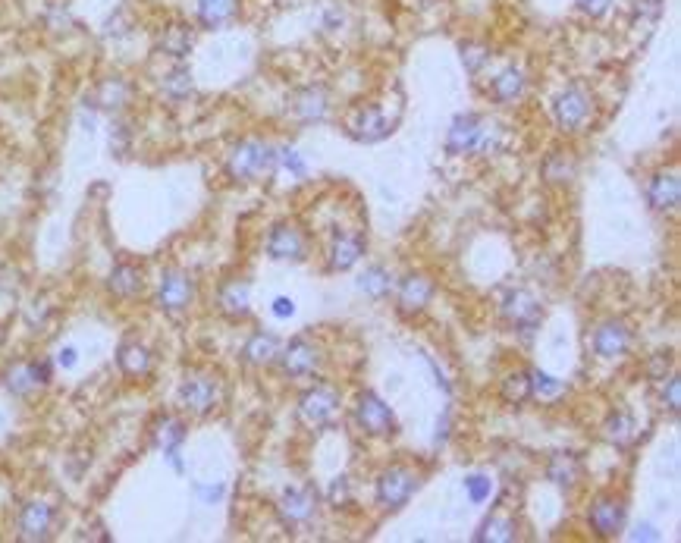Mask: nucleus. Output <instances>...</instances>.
Instances as JSON below:
<instances>
[{"instance_id":"nucleus-5","label":"nucleus","mask_w":681,"mask_h":543,"mask_svg":"<svg viewBox=\"0 0 681 543\" xmlns=\"http://www.w3.org/2000/svg\"><path fill=\"white\" fill-rule=\"evenodd\" d=\"M352 415H355V424L361 427V434H368L374 440H387L399 431L396 412L374 390H361L355 396Z\"/></svg>"},{"instance_id":"nucleus-16","label":"nucleus","mask_w":681,"mask_h":543,"mask_svg":"<svg viewBox=\"0 0 681 543\" xmlns=\"http://www.w3.org/2000/svg\"><path fill=\"white\" fill-rule=\"evenodd\" d=\"M346 129H349V135H352L355 142L374 145V142L387 139V135L393 132V120L377 104H365V107H355L349 113Z\"/></svg>"},{"instance_id":"nucleus-31","label":"nucleus","mask_w":681,"mask_h":543,"mask_svg":"<svg viewBox=\"0 0 681 543\" xmlns=\"http://www.w3.org/2000/svg\"><path fill=\"white\" fill-rule=\"evenodd\" d=\"M117 368H120L126 377H132V380L148 377L151 368H154V355H151L148 346H142V343H135V339H129V343H123V346L117 349Z\"/></svg>"},{"instance_id":"nucleus-52","label":"nucleus","mask_w":681,"mask_h":543,"mask_svg":"<svg viewBox=\"0 0 681 543\" xmlns=\"http://www.w3.org/2000/svg\"><path fill=\"white\" fill-rule=\"evenodd\" d=\"M76 361H79V355H76V349H73V346L60 349V355H57V365H60V368L70 371V368H76Z\"/></svg>"},{"instance_id":"nucleus-13","label":"nucleus","mask_w":681,"mask_h":543,"mask_svg":"<svg viewBox=\"0 0 681 543\" xmlns=\"http://www.w3.org/2000/svg\"><path fill=\"white\" fill-rule=\"evenodd\" d=\"M267 258L274 261H289V264H302L308 258V242L305 233L295 223H274L267 233Z\"/></svg>"},{"instance_id":"nucleus-23","label":"nucleus","mask_w":681,"mask_h":543,"mask_svg":"<svg viewBox=\"0 0 681 543\" xmlns=\"http://www.w3.org/2000/svg\"><path fill=\"white\" fill-rule=\"evenodd\" d=\"M132 95H135V88H132L129 79H123V76H104V79L98 82V88L92 92V98H85V101L92 104L95 110L120 113V110L129 107Z\"/></svg>"},{"instance_id":"nucleus-10","label":"nucleus","mask_w":681,"mask_h":543,"mask_svg":"<svg viewBox=\"0 0 681 543\" xmlns=\"http://www.w3.org/2000/svg\"><path fill=\"white\" fill-rule=\"evenodd\" d=\"M280 368H283V374L286 377H292V380H308V377H314L317 371H321V365H324V352H321V346H314L308 336H295V339H289V343L280 349Z\"/></svg>"},{"instance_id":"nucleus-36","label":"nucleus","mask_w":681,"mask_h":543,"mask_svg":"<svg viewBox=\"0 0 681 543\" xmlns=\"http://www.w3.org/2000/svg\"><path fill=\"white\" fill-rule=\"evenodd\" d=\"M499 396L506 405H525L531 399V374L528 371H512L499 383Z\"/></svg>"},{"instance_id":"nucleus-53","label":"nucleus","mask_w":681,"mask_h":543,"mask_svg":"<svg viewBox=\"0 0 681 543\" xmlns=\"http://www.w3.org/2000/svg\"><path fill=\"white\" fill-rule=\"evenodd\" d=\"M631 540H663V534L656 531L653 525H638V528H634V534H631Z\"/></svg>"},{"instance_id":"nucleus-4","label":"nucleus","mask_w":681,"mask_h":543,"mask_svg":"<svg viewBox=\"0 0 681 543\" xmlns=\"http://www.w3.org/2000/svg\"><path fill=\"white\" fill-rule=\"evenodd\" d=\"M176 396H179V405H183L189 415L204 418L220 405L223 387H220L217 374H211V371H189L183 377V383H179Z\"/></svg>"},{"instance_id":"nucleus-18","label":"nucleus","mask_w":681,"mask_h":543,"mask_svg":"<svg viewBox=\"0 0 681 543\" xmlns=\"http://www.w3.org/2000/svg\"><path fill=\"white\" fill-rule=\"evenodd\" d=\"M393 289H396V311L402 318H415V314H421L430 305V299H434V280L424 274H408Z\"/></svg>"},{"instance_id":"nucleus-6","label":"nucleus","mask_w":681,"mask_h":543,"mask_svg":"<svg viewBox=\"0 0 681 543\" xmlns=\"http://www.w3.org/2000/svg\"><path fill=\"white\" fill-rule=\"evenodd\" d=\"M418 490H421V474L415 468L390 465L380 471L374 496H377V506H383V509H402Z\"/></svg>"},{"instance_id":"nucleus-20","label":"nucleus","mask_w":681,"mask_h":543,"mask_svg":"<svg viewBox=\"0 0 681 543\" xmlns=\"http://www.w3.org/2000/svg\"><path fill=\"white\" fill-rule=\"evenodd\" d=\"M183 440H186V424L173 418V415H161L154 421V446L164 452V459L170 462L173 471L183 474L186 471V462H183Z\"/></svg>"},{"instance_id":"nucleus-8","label":"nucleus","mask_w":681,"mask_h":543,"mask_svg":"<svg viewBox=\"0 0 681 543\" xmlns=\"http://www.w3.org/2000/svg\"><path fill=\"white\" fill-rule=\"evenodd\" d=\"M625 522H628V506H625L622 496H616V493L594 496V503H590V509H587V525L600 540L619 537L625 531Z\"/></svg>"},{"instance_id":"nucleus-33","label":"nucleus","mask_w":681,"mask_h":543,"mask_svg":"<svg viewBox=\"0 0 681 543\" xmlns=\"http://www.w3.org/2000/svg\"><path fill=\"white\" fill-rule=\"evenodd\" d=\"M474 540L478 543H512V540H518V528L506 512H490L484 518V525L478 528V534H474Z\"/></svg>"},{"instance_id":"nucleus-26","label":"nucleus","mask_w":681,"mask_h":543,"mask_svg":"<svg viewBox=\"0 0 681 543\" xmlns=\"http://www.w3.org/2000/svg\"><path fill=\"white\" fill-rule=\"evenodd\" d=\"M217 308L230 321H245L252 314V286L245 280H226L217 292Z\"/></svg>"},{"instance_id":"nucleus-1","label":"nucleus","mask_w":681,"mask_h":543,"mask_svg":"<svg viewBox=\"0 0 681 543\" xmlns=\"http://www.w3.org/2000/svg\"><path fill=\"white\" fill-rule=\"evenodd\" d=\"M499 145V126L484 113H459L446 132V154L452 157H474L493 154Z\"/></svg>"},{"instance_id":"nucleus-25","label":"nucleus","mask_w":681,"mask_h":543,"mask_svg":"<svg viewBox=\"0 0 681 543\" xmlns=\"http://www.w3.org/2000/svg\"><path fill=\"white\" fill-rule=\"evenodd\" d=\"M365 248H368V239L358 230L336 233L330 242V252H327V267L333 274H339V270H352L361 258H365Z\"/></svg>"},{"instance_id":"nucleus-35","label":"nucleus","mask_w":681,"mask_h":543,"mask_svg":"<svg viewBox=\"0 0 681 543\" xmlns=\"http://www.w3.org/2000/svg\"><path fill=\"white\" fill-rule=\"evenodd\" d=\"M603 437L616 449H628V446H634V440H638V424H634V418L628 412H612L603 424Z\"/></svg>"},{"instance_id":"nucleus-3","label":"nucleus","mask_w":681,"mask_h":543,"mask_svg":"<svg viewBox=\"0 0 681 543\" xmlns=\"http://www.w3.org/2000/svg\"><path fill=\"white\" fill-rule=\"evenodd\" d=\"M499 314H503V321L512 327L521 343H531L543 324V308L528 289H509L503 302H499Z\"/></svg>"},{"instance_id":"nucleus-2","label":"nucleus","mask_w":681,"mask_h":543,"mask_svg":"<svg viewBox=\"0 0 681 543\" xmlns=\"http://www.w3.org/2000/svg\"><path fill=\"white\" fill-rule=\"evenodd\" d=\"M226 173L236 183H264L277 173V145L264 139H242L226 154Z\"/></svg>"},{"instance_id":"nucleus-48","label":"nucleus","mask_w":681,"mask_h":543,"mask_svg":"<svg viewBox=\"0 0 681 543\" xmlns=\"http://www.w3.org/2000/svg\"><path fill=\"white\" fill-rule=\"evenodd\" d=\"M330 503L333 506H346L349 503V478H336L330 487Z\"/></svg>"},{"instance_id":"nucleus-37","label":"nucleus","mask_w":681,"mask_h":543,"mask_svg":"<svg viewBox=\"0 0 681 543\" xmlns=\"http://www.w3.org/2000/svg\"><path fill=\"white\" fill-rule=\"evenodd\" d=\"M540 173H543V179H547L550 186H565L575 176V161L565 151H553L547 161H543Z\"/></svg>"},{"instance_id":"nucleus-44","label":"nucleus","mask_w":681,"mask_h":543,"mask_svg":"<svg viewBox=\"0 0 681 543\" xmlns=\"http://www.w3.org/2000/svg\"><path fill=\"white\" fill-rule=\"evenodd\" d=\"M663 13V0H631V19L634 22H656Z\"/></svg>"},{"instance_id":"nucleus-17","label":"nucleus","mask_w":681,"mask_h":543,"mask_svg":"<svg viewBox=\"0 0 681 543\" xmlns=\"http://www.w3.org/2000/svg\"><path fill=\"white\" fill-rule=\"evenodd\" d=\"M277 515L286 528H302L317 515V490L308 487H289L277 500Z\"/></svg>"},{"instance_id":"nucleus-19","label":"nucleus","mask_w":681,"mask_h":543,"mask_svg":"<svg viewBox=\"0 0 681 543\" xmlns=\"http://www.w3.org/2000/svg\"><path fill=\"white\" fill-rule=\"evenodd\" d=\"M631 327L622 318H609L603 324H597L594 336H590V346H594L597 358L603 361H616L631 349Z\"/></svg>"},{"instance_id":"nucleus-28","label":"nucleus","mask_w":681,"mask_h":543,"mask_svg":"<svg viewBox=\"0 0 681 543\" xmlns=\"http://www.w3.org/2000/svg\"><path fill=\"white\" fill-rule=\"evenodd\" d=\"M543 474H547V481L556 484L559 490H572L581 481L584 462H581L578 452H553V456L547 459V468H543Z\"/></svg>"},{"instance_id":"nucleus-12","label":"nucleus","mask_w":681,"mask_h":543,"mask_svg":"<svg viewBox=\"0 0 681 543\" xmlns=\"http://www.w3.org/2000/svg\"><path fill=\"white\" fill-rule=\"evenodd\" d=\"M330 107H333V101L324 85H302V88H295L286 101L289 117L299 123H324L330 117Z\"/></svg>"},{"instance_id":"nucleus-14","label":"nucleus","mask_w":681,"mask_h":543,"mask_svg":"<svg viewBox=\"0 0 681 543\" xmlns=\"http://www.w3.org/2000/svg\"><path fill=\"white\" fill-rule=\"evenodd\" d=\"M54 522H57L54 506L41 503V500H29V503H22L19 515H16V537L19 540H29V543L51 540Z\"/></svg>"},{"instance_id":"nucleus-30","label":"nucleus","mask_w":681,"mask_h":543,"mask_svg":"<svg viewBox=\"0 0 681 543\" xmlns=\"http://www.w3.org/2000/svg\"><path fill=\"white\" fill-rule=\"evenodd\" d=\"M161 95L170 101V104H183V101H189L192 95H195V79H192V70L189 66L179 60V63H173L170 70L161 76Z\"/></svg>"},{"instance_id":"nucleus-50","label":"nucleus","mask_w":681,"mask_h":543,"mask_svg":"<svg viewBox=\"0 0 681 543\" xmlns=\"http://www.w3.org/2000/svg\"><path fill=\"white\" fill-rule=\"evenodd\" d=\"M669 355H653V361H650V377L653 380H666V374H669Z\"/></svg>"},{"instance_id":"nucleus-51","label":"nucleus","mask_w":681,"mask_h":543,"mask_svg":"<svg viewBox=\"0 0 681 543\" xmlns=\"http://www.w3.org/2000/svg\"><path fill=\"white\" fill-rule=\"evenodd\" d=\"M270 311H274L277 318L286 321V318H292V314H295V302H292L289 296H277V299H274V308H270Z\"/></svg>"},{"instance_id":"nucleus-45","label":"nucleus","mask_w":681,"mask_h":543,"mask_svg":"<svg viewBox=\"0 0 681 543\" xmlns=\"http://www.w3.org/2000/svg\"><path fill=\"white\" fill-rule=\"evenodd\" d=\"M663 405L669 409L672 418H678V409H681V380L678 374H669L666 377V387H663Z\"/></svg>"},{"instance_id":"nucleus-32","label":"nucleus","mask_w":681,"mask_h":543,"mask_svg":"<svg viewBox=\"0 0 681 543\" xmlns=\"http://www.w3.org/2000/svg\"><path fill=\"white\" fill-rule=\"evenodd\" d=\"M142 286H145L142 270L135 264H117L110 270V277H107L110 296H117V299H135L142 292Z\"/></svg>"},{"instance_id":"nucleus-7","label":"nucleus","mask_w":681,"mask_h":543,"mask_svg":"<svg viewBox=\"0 0 681 543\" xmlns=\"http://www.w3.org/2000/svg\"><path fill=\"white\" fill-rule=\"evenodd\" d=\"M594 113V98L581 85V82H569L562 92L553 98V120L562 132H581Z\"/></svg>"},{"instance_id":"nucleus-21","label":"nucleus","mask_w":681,"mask_h":543,"mask_svg":"<svg viewBox=\"0 0 681 543\" xmlns=\"http://www.w3.org/2000/svg\"><path fill=\"white\" fill-rule=\"evenodd\" d=\"M154 48L157 54H164L173 63L186 60L195 48V26H189L183 19H170L167 26H161V32H157Z\"/></svg>"},{"instance_id":"nucleus-49","label":"nucleus","mask_w":681,"mask_h":543,"mask_svg":"<svg viewBox=\"0 0 681 543\" xmlns=\"http://www.w3.org/2000/svg\"><path fill=\"white\" fill-rule=\"evenodd\" d=\"M343 22H346V13L339 10V7H327L324 16H321V26H324L327 32H336L339 26H343Z\"/></svg>"},{"instance_id":"nucleus-24","label":"nucleus","mask_w":681,"mask_h":543,"mask_svg":"<svg viewBox=\"0 0 681 543\" xmlns=\"http://www.w3.org/2000/svg\"><path fill=\"white\" fill-rule=\"evenodd\" d=\"M242 13V0H195V22L204 32H220L233 26Z\"/></svg>"},{"instance_id":"nucleus-42","label":"nucleus","mask_w":681,"mask_h":543,"mask_svg":"<svg viewBox=\"0 0 681 543\" xmlns=\"http://www.w3.org/2000/svg\"><path fill=\"white\" fill-rule=\"evenodd\" d=\"M465 493H468V500H471L474 506L487 503L490 496H493V478H490V474H484V471H471V474H465Z\"/></svg>"},{"instance_id":"nucleus-11","label":"nucleus","mask_w":681,"mask_h":543,"mask_svg":"<svg viewBox=\"0 0 681 543\" xmlns=\"http://www.w3.org/2000/svg\"><path fill=\"white\" fill-rule=\"evenodd\" d=\"M0 383L7 387V393L26 399L38 387L51 383V361H13V365L0 374Z\"/></svg>"},{"instance_id":"nucleus-27","label":"nucleus","mask_w":681,"mask_h":543,"mask_svg":"<svg viewBox=\"0 0 681 543\" xmlns=\"http://www.w3.org/2000/svg\"><path fill=\"white\" fill-rule=\"evenodd\" d=\"M280 349H283V339L277 333L255 330L252 336L245 339L242 358H245V365H252V368H267V365H274V361L280 358Z\"/></svg>"},{"instance_id":"nucleus-40","label":"nucleus","mask_w":681,"mask_h":543,"mask_svg":"<svg viewBox=\"0 0 681 543\" xmlns=\"http://www.w3.org/2000/svg\"><path fill=\"white\" fill-rule=\"evenodd\" d=\"M132 29H135V22H132V13H129L126 7H117V10H113V13L104 19V26H101L104 38H113V41L129 38Z\"/></svg>"},{"instance_id":"nucleus-9","label":"nucleus","mask_w":681,"mask_h":543,"mask_svg":"<svg viewBox=\"0 0 681 543\" xmlns=\"http://www.w3.org/2000/svg\"><path fill=\"white\" fill-rule=\"evenodd\" d=\"M192 302H195V280L179 267L164 270L161 283H157V308L170 314V318H179V314L189 311Z\"/></svg>"},{"instance_id":"nucleus-29","label":"nucleus","mask_w":681,"mask_h":543,"mask_svg":"<svg viewBox=\"0 0 681 543\" xmlns=\"http://www.w3.org/2000/svg\"><path fill=\"white\" fill-rule=\"evenodd\" d=\"M525 88H528L525 73H521L518 66H506V70H499V73L490 79V85H487V95H490V101H493V104H503V107H509V104H515L521 95H525Z\"/></svg>"},{"instance_id":"nucleus-38","label":"nucleus","mask_w":681,"mask_h":543,"mask_svg":"<svg viewBox=\"0 0 681 543\" xmlns=\"http://www.w3.org/2000/svg\"><path fill=\"white\" fill-rule=\"evenodd\" d=\"M531 399H540V402H556L562 393H565V380L540 371V368H531Z\"/></svg>"},{"instance_id":"nucleus-34","label":"nucleus","mask_w":681,"mask_h":543,"mask_svg":"<svg viewBox=\"0 0 681 543\" xmlns=\"http://www.w3.org/2000/svg\"><path fill=\"white\" fill-rule=\"evenodd\" d=\"M393 286H396V280H393V274L387 267H380V264H371V267H365V274L358 277V292H365L368 299H374V302H383L393 292Z\"/></svg>"},{"instance_id":"nucleus-41","label":"nucleus","mask_w":681,"mask_h":543,"mask_svg":"<svg viewBox=\"0 0 681 543\" xmlns=\"http://www.w3.org/2000/svg\"><path fill=\"white\" fill-rule=\"evenodd\" d=\"M459 51H462V63H465V70H468L471 76H478V73L484 70V66L490 63V57H493L484 41H465Z\"/></svg>"},{"instance_id":"nucleus-47","label":"nucleus","mask_w":681,"mask_h":543,"mask_svg":"<svg viewBox=\"0 0 681 543\" xmlns=\"http://www.w3.org/2000/svg\"><path fill=\"white\" fill-rule=\"evenodd\" d=\"M578 10L587 19H603L612 10V0H578Z\"/></svg>"},{"instance_id":"nucleus-22","label":"nucleus","mask_w":681,"mask_h":543,"mask_svg":"<svg viewBox=\"0 0 681 543\" xmlns=\"http://www.w3.org/2000/svg\"><path fill=\"white\" fill-rule=\"evenodd\" d=\"M647 201L653 211L660 214H675L681 205V179L678 170H656L647 183Z\"/></svg>"},{"instance_id":"nucleus-46","label":"nucleus","mask_w":681,"mask_h":543,"mask_svg":"<svg viewBox=\"0 0 681 543\" xmlns=\"http://www.w3.org/2000/svg\"><path fill=\"white\" fill-rule=\"evenodd\" d=\"M223 493H226L223 484H195V496H198V500H201L204 506L220 503V500H223Z\"/></svg>"},{"instance_id":"nucleus-39","label":"nucleus","mask_w":681,"mask_h":543,"mask_svg":"<svg viewBox=\"0 0 681 543\" xmlns=\"http://www.w3.org/2000/svg\"><path fill=\"white\" fill-rule=\"evenodd\" d=\"M44 29L54 32V35H70L76 29V16L66 4H51L44 10Z\"/></svg>"},{"instance_id":"nucleus-15","label":"nucleus","mask_w":681,"mask_h":543,"mask_svg":"<svg viewBox=\"0 0 681 543\" xmlns=\"http://www.w3.org/2000/svg\"><path fill=\"white\" fill-rule=\"evenodd\" d=\"M339 412V393L330 383H317V387L305 390L299 399V418L308 427H327Z\"/></svg>"},{"instance_id":"nucleus-43","label":"nucleus","mask_w":681,"mask_h":543,"mask_svg":"<svg viewBox=\"0 0 681 543\" xmlns=\"http://www.w3.org/2000/svg\"><path fill=\"white\" fill-rule=\"evenodd\" d=\"M277 167L289 170V176H295V179H305L308 176L305 157L295 151V148H277Z\"/></svg>"}]
</instances>
